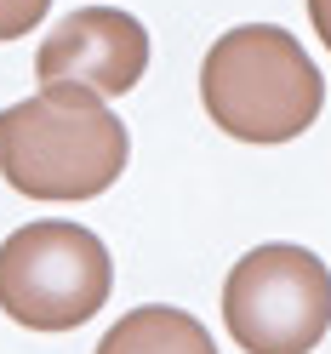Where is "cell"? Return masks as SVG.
Listing matches in <instances>:
<instances>
[{
    "label": "cell",
    "mask_w": 331,
    "mask_h": 354,
    "mask_svg": "<svg viewBox=\"0 0 331 354\" xmlns=\"http://www.w3.org/2000/svg\"><path fill=\"white\" fill-rule=\"evenodd\" d=\"M223 326L246 354H314L331 331V269L292 240L252 246L223 280Z\"/></svg>",
    "instance_id": "obj_4"
},
{
    "label": "cell",
    "mask_w": 331,
    "mask_h": 354,
    "mask_svg": "<svg viewBox=\"0 0 331 354\" xmlns=\"http://www.w3.org/2000/svg\"><path fill=\"white\" fill-rule=\"evenodd\" d=\"M200 103L217 131L240 143H292L325 109V80L280 24H240L211 40L200 63Z\"/></svg>",
    "instance_id": "obj_2"
},
{
    "label": "cell",
    "mask_w": 331,
    "mask_h": 354,
    "mask_svg": "<svg viewBox=\"0 0 331 354\" xmlns=\"http://www.w3.org/2000/svg\"><path fill=\"white\" fill-rule=\"evenodd\" d=\"M46 12H52V0H0V40H23V35H35Z\"/></svg>",
    "instance_id": "obj_7"
},
{
    "label": "cell",
    "mask_w": 331,
    "mask_h": 354,
    "mask_svg": "<svg viewBox=\"0 0 331 354\" xmlns=\"http://www.w3.org/2000/svg\"><path fill=\"white\" fill-rule=\"evenodd\" d=\"M308 24H314V35L325 40V52H331V0H308Z\"/></svg>",
    "instance_id": "obj_8"
},
{
    "label": "cell",
    "mask_w": 331,
    "mask_h": 354,
    "mask_svg": "<svg viewBox=\"0 0 331 354\" xmlns=\"http://www.w3.org/2000/svg\"><path fill=\"white\" fill-rule=\"evenodd\" d=\"M126 120L86 86H40L0 109V171L29 201H92L126 171Z\"/></svg>",
    "instance_id": "obj_1"
},
{
    "label": "cell",
    "mask_w": 331,
    "mask_h": 354,
    "mask_svg": "<svg viewBox=\"0 0 331 354\" xmlns=\"http://www.w3.org/2000/svg\"><path fill=\"white\" fill-rule=\"evenodd\" d=\"M115 292L108 246L86 223L40 217L0 240V308L29 331H75Z\"/></svg>",
    "instance_id": "obj_3"
},
{
    "label": "cell",
    "mask_w": 331,
    "mask_h": 354,
    "mask_svg": "<svg viewBox=\"0 0 331 354\" xmlns=\"http://www.w3.org/2000/svg\"><path fill=\"white\" fill-rule=\"evenodd\" d=\"M149 69V29L120 6H80L40 40L35 75L40 86H86L103 103L138 92Z\"/></svg>",
    "instance_id": "obj_5"
},
{
    "label": "cell",
    "mask_w": 331,
    "mask_h": 354,
    "mask_svg": "<svg viewBox=\"0 0 331 354\" xmlns=\"http://www.w3.org/2000/svg\"><path fill=\"white\" fill-rule=\"evenodd\" d=\"M97 354H217L211 331L171 303H143L103 331Z\"/></svg>",
    "instance_id": "obj_6"
}]
</instances>
